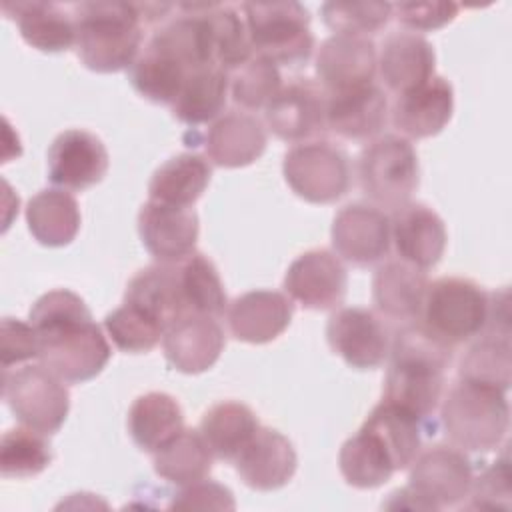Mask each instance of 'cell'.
Segmentation results:
<instances>
[{"label":"cell","instance_id":"obj_29","mask_svg":"<svg viewBox=\"0 0 512 512\" xmlns=\"http://www.w3.org/2000/svg\"><path fill=\"white\" fill-rule=\"evenodd\" d=\"M190 72L174 52L150 38L128 68V80L146 100L172 106Z\"/></svg>","mask_w":512,"mask_h":512},{"label":"cell","instance_id":"obj_5","mask_svg":"<svg viewBox=\"0 0 512 512\" xmlns=\"http://www.w3.org/2000/svg\"><path fill=\"white\" fill-rule=\"evenodd\" d=\"M488 292L470 278L442 276L428 282L420 322L450 348L476 338L488 320Z\"/></svg>","mask_w":512,"mask_h":512},{"label":"cell","instance_id":"obj_30","mask_svg":"<svg viewBox=\"0 0 512 512\" xmlns=\"http://www.w3.org/2000/svg\"><path fill=\"white\" fill-rule=\"evenodd\" d=\"M80 220V206L64 188H44L26 206L28 230L42 246L70 244L80 230Z\"/></svg>","mask_w":512,"mask_h":512},{"label":"cell","instance_id":"obj_44","mask_svg":"<svg viewBox=\"0 0 512 512\" xmlns=\"http://www.w3.org/2000/svg\"><path fill=\"white\" fill-rule=\"evenodd\" d=\"M324 24L336 34L370 36L380 32L392 18L390 2H324Z\"/></svg>","mask_w":512,"mask_h":512},{"label":"cell","instance_id":"obj_22","mask_svg":"<svg viewBox=\"0 0 512 512\" xmlns=\"http://www.w3.org/2000/svg\"><path fill=\"white\" fill-rule=\"evenodd\" d=\"M294 316V304L286 292L250 290L236 296L226 308L230 334L248 344L276 340Z\"/></svg>","mask_w":512,"mask_h":512},{"label":"cell","instance_id":"obj_36","mask_svg":"<svg viewBox=\"0 0 512 512\" xmlns=\"http://www.w3.org/2000/svg\"><path fill=\"white\" fill-rule=\"evenodd\" d=\"M212 458L214 456L200 430L192 428H182L176 436L152 452L154 472L176 486H186L208 478Z\"/></svg>","mask_w":512,"mask_h":512},{"label":"cell","instance_id":"obj_17","mask_svg":"<svg viewBox=\"0 0 512 512\" xmlns=\"http://www.w3.org/2000/svg\"><path fill=\"white\" fill-rule=\"evenodd\" d=\"M378 52L368 36L332 34L316 54V76L328 94L374 82Z\"/></svg>","mask_w":512,"mask_h":512},{"label":"cell","instance_id":"obj_38","mask_svg":"<svg viewBox=\"0 0 512 512\" xmlns=\"http://www.w3.org/2000/svg\"><path fill=\"white\" fill-rule=\"evenodd\" d=\"M422 420L412 412L382 400L366 416L364 426L370 428L390 450L396 468L404 470L420 452L422 444Z\"/></svg>","mask_w":512,"mask_h":512},{"label":"cell","instance_id":"obj_25","mask_svg":"<svg viewBox=\"0 0 512 512\" xmlns=\"http://www.w3.org/2000/svg\"><path fill=\"white\" fill-rule=\"evenodd\" d=\"M266 142V128L260 118L246 110H230L212 122L204 148L212 164L242 168L264 154Z\"/></svg>","mask_w":512,"mask_h":512},{"label":"cell","instance_id":"obj_37","mask_svg":"<svg viewBox=\"0 0 512 512\" xmlns=\"http://www.w3.org/2000/svg\"><path fill=\"white\" fill-rule=\"evenodd\" d=\"M180 290L186 314L222 316L228 308L224 282L214 262L202 252H192L178 262Z\"/></svg>","mask_w":512,"mask_h":512},{"label":"cell","instance_id":"obj_20","mask_svg":"<svg viewBox=\"0 0 512 512\" xmlns=\"http://www.w3.org/2000/svg\"><path fill=\"white\" fill-rule=\"evenodd\" d=\"M232 462L246 486L270 492L292 480L298 456L294 444L282 432L260 426Z\"/></svg>","mask_w":512,"mask_h":512},{"label":"cell","instance_id":"obj_11","mask_svg":"<svg viewBox=\"0 0 512 512\" xmlns=\"http://www.w3.org/2000/svg\"><path fill=\"white\" fill-rule=\"evenodd\" d=\"M328 92L312 78H294L266 106L264 118L274 136L284 142L320 140L328 132Z\"/></svg>","mask_w":512,"mask_h":512},{"label":"cell","instance_id":"obj_31","mask_svg":"<svg viewBox=\"0 0 512 512\" xmlns=\"http://www.w3.org/2000/svg\"><path fill=\"white\" fill-rule=\"evenodd\" d=\"M210 178L212 166L202 154L182 152L156 168L148 184V196L156 202L192 208L208 188Z\"/></svg>","mask_w":512,"mask_h":512},{"label":"cell","instance_id":"obj_8","mask_svg":"<svg viewBox=\"0 0 512 512\" xmlns=\"http://www.w3.org/2000/svg\"><path fill=\"white\" fill-rule=\"evenodd\" d=\"M44 364L2 370V398L20 424L46 436L60 430L70 412V390Z\"/></svg>","mask_w":512,"mask_h":512},{"label":"cell","instance_id":"obj_19","mask_svg":"<svg viewBox=\"0 0 512 512\" xmlns=\"http://www.w3.org/2000/svg\"><path fill=\"white\" fill-rule=\"evenodd\" d=\"M390 234L400 260L422 270L434 268L446 250L444 220L422 202H406L390 214Z\"/></svg>","mask_w":512,"mask_h":512},{"label":"cell","instance_id":"obj_26","mask_svg":"<svg viewBox=\"0 0 512 512\" xmlns=\"http://www.w3.org/2000/svg\"><path fill=\"white\" fill-rule=\"evenodd\" d=\"M428 288L426 270L406 260H386L372 278V300L376 310L388 320L416 322Z\"/></svg>","mask_w":512,"mask_h":512},{"label":"cell","instance_id":"obj_40","mask_svg":"<svg viewBox=\"0 0 512 512\" xmlns=\"http://www.w3.org/2000/svg\"><path fill=\"white\" fill-rule=\"evenodd\" d=\"M52 462V448L46 434L16 426L0 440V474L4 478H32L44 472Z\"/></svg>","mask_w":512,"mask_h":512},{"label":"cell","instance_id":"obj_10","mask_svg":"<svg viewBox=\"0 0 512 512\" xmlns=\"http://www.w3.org/2000/svg\"><path fill=\"white\" fill-rule=\"evenodd\" d=\"M474 468L464 450L436 444L420 450L410 464L408 490L418 510H444L460 506L470 492Z\"/></svg>","mask_w":512,"mask_h":512},{"label":"cell","instance_id":"obj_12","mask_svg":"<svg viewBox=\"0 0 512 512\" xmlns=\"http://www.w3.org/2000/svg\"><path fill=\"white\" fill-rule=\"evenodd\" d=\"M326 340L348 366L374 370L388 360L392 334L382 316L374 310L344 306L328 318Z\"/></svg>","mask_w":512,"mask_h":512},{"label":"cell","instance_id":"obj_14","mask_svg":"<svg viewBox=\"0 0 512 512\" xmlns=\"http://www.w3.org/2000/svg\"><path fill=\"white\" fill-rule=\"evenodd\" d=\"M348 272L342 260L326 250L314 248L300 254L286 270L284 292L310 310H332L344 302Z\"/></svg>","mask_w":512,"mask_h":512},{"label":"cell","instance_id":"obj_35","mask_svg":"<svg viewBox=\"0 0 512 512\" xmlns=\"http://www.w3.org/2000/svg\"><path fill=\"white\" fill-rule=\"evenodd\" d=\"M184 428V412L178 400L166 392L138 396L128 410V432L134 444L146 452H156Z\"/></svg>","mask_w":512,"mask_h":512},{"label":"cell","instance_id":"obj_28","mask_svg":"<svg viewBox=\"0 0 512 512\" xmlns=\"http://www.w3.org/2000/svg\"><path fill=\"white\" fill-rule=\"evenodd\" d=\"M124 302L138 306L164 328L186 314L180 290L178 262H156L142 268L126 286Z\"/></svg>","mask_w":512,"mask_h":512},{"label":"cell","instance_id":"obj_9","mask_svg":"<svg viewBox=\"0 0 512 512\" xmlns=\"http://www.w3.org/2000/svg\"><path fill=\"white\" fill-rule=\"evenodd\" d=\"M282 172L292 192L312 204L336 202L350 188L348 154L322 138L294 144L284 154Z\"/></svg>","mask_w":512,"mask_h":512},{"label":"cell","instance_id":"obj_21","mask_svg":"<svg viewBox=\"0 0 512 512\" xmlns=\"http://www.w3.org/2000/svg\"><path fill=\"white\" fill-rule=\"evenodd\" d=\"M454 112L452 84L442 76H432L424 84L396 96L390 118L404 138H430L444 130Z\"/></svg>","mask_w":512,"mask_h":512},{"label":"cell","instance_id":"obj_42","mask_svg":"<svg viewBox=\"0 0 512 512\" xmlns=\"http://www.w3.org/2000/svg\"><path fill=\"white\" fill-rule=\"evenodd\" d=\"M104 330L118 350L130 354L150 352L166 332L156 318L124 300L116 310L106 314Z\"/></svg>","mask_w":512,"mask_h":512},{"label":"cell","instance_id":"obj_6","mask_svg":"<svg viewBox=\"0 0 512 512\" xmlns=\"http://www.w3.org/2000/svg\"><path fill=\"white\" fill-rule=\"evenodd\" d=\"M240 12L256 56L276 66H304L310 60L314 34L300 2H244Z\"/></svg>","mask_w":512,"mask_h":512},{"label":"cell","instance_id":"obj_46","mask_svg":"<svg viewBox=\"0 0 512 512\" xmlns=\"http://www.w3.org/2000/svg\"><path fill=\"white\" fill-rule=\"evenodd\" d=\"M460 6L454 2H400L392 4V16L410 32H430L450 24Z\"/></svg>","mask_w":512,"mask_h":512},{"label":"cell","instance_id":"obj_23","mask_svg":"<svg viewBox=\"0 0 512 512\" xmlns=\"http://www.w3.org/2000/svg\"><path fill=\"white\" fill-rule=\"evenodd\" d=\"M388 98L376 84L328 94V130L352 142L374 140L388 122Z\"/></svg>","mask_w":512,"mask_h":512},{"label":"cell","instance_id":"obj_1","mask_svg":"<svg viewBox=\"0 0 512 512\" xmlns=\"http://www.w3.org/2000/svg\"><path fill=\"white\" fill-rule=\"evenodd\" d=\"M30 324L38 334V360L68 384L98 376L112 348L94 322L86 302L68 288L42 294L30 308Z\"/></svg>","mask_w":512,"mask_h":512},{"label":"cell","instance_id":"obj_7","mask_svg":"<svg viewBox=\"0 0 512 512\" xmlns=\"http://www.w3.org/2000/svg\"><path fill=\"white\" fill-rule=\"evenodd\" d=\"M362 192L378 208L396 210L410 202L420 184V166L414 146L400 134L370 140L356 164Z\"/></svg>","mask_w":512,"mask_h":512},{"label":"cell","instance_id":"obj_24","mask_svg":"<svg viewBox=\"0 0 512 512\" xmlns=\"http://www.w3.org/2000/svg\"><path fill=\"white\" fill-rule=\"evenodd\" d=\"M434 66V48L422 34L398 30L388 34L380 46V78L396 96L430 80L434 76Z\"/></svg>","mask_w":512,"mask_h":512},{"label":"cell","instance_id":"obj_39","mask_svg":"<svg viewBox=\"0 0 512 512\" xmlns=\"http://www.w3.org/2000/svg\"><path fill=\"white\" fill-rule=\"evenodd\" d=\"M512 346L510 334L480 332L458 364V378L490 384L502 390L510 386Z\"/></svg>","mask_w":512,"mask_h":512},{"label":"cell","instance_id":"obj_45","mask_svg":"<svg viewBox=\"0 0 512 512\" xmlns=\"http://www.w3.org/2000/svg\"><path fill=\"white\" fill-rule=\"evenodd\" d=\"M470 510H502L512 508V488H510V462L504 452L496 462L486 466L478 476L472 478L468 492Z\"/></svg>","mask_w":512,"mask_h":512},{"label":"cell","instance_id":"obj_43","mask_svg":"<svg viewBox=\"0 0 512 512\" xmlns=\"http://www.w3.org/2000/svg\"><path fill=\"white\" fill-rule=\"evenodd\" d=\"M282 76L274 62L252 56L244 66H240L230 82L232 100L248 110H260L274 100L282 88Z\"/></svg>","mask_w":512,"mask_h":512},{"label":"cell","instance_id":"obj_4","mask_svg":"<svg viewBox=\"0 0 512 512\" xmlns=\"http://www.w3.org/2000/svg\"><path fill=\"white\" fill-rule=\"evenodd\" d=\"M440 402L444 434L456 448L490 452L504 442L510 424L506 390L458 378Z\"/></svg>","mask_w":512,"mask_h":512},{"label":"cell","instance_id":"obj_41","mask_svg":"<svg viewBox=\"0 0 512 512\" xmlns=\"http://www.w3.org/2000/svg\"><path fill=\"white\" fill-rule=\"evenodd\" d=\"M206 16L212 32L214 64L226 72L244 66L254 50L240 10L230 4H208Z\"/></svg>","mask_w":512,"mask_h":512},{"label":"cell","instance_id":"obj_34","mask_svg":"<svg viewBox=\"0 0 512 512\" xmlns=\"http://www.w3.org/2000/svg\"><path fill=\"white\" fill-rule=\"evenodd\" d=\"M260 428L254 410L236 400H224L208 408L200 420V434L218 460H234Z\"/></svg>","mask_w":512,"mask_h":512},{"label":"cell","instance_id":"obj_3","mask_svg":"<svg viewBox=\"0 0 512 512\" xmlns=\"http://www.w3.org/2000/svg\"><path fill=\"white\" fill-rule=\"evenodd\" d=\"M70 10L76 22V54L86 68L110 74L132 66L144 38L136 4L80 2Z\"/></svg>","mask_w":512,"mask_h":512},{"label":"cell","instance_id":"obj_48","mask_svg":"<svg viewBox=\"0 0 512 512\" xmlns=\"http://www.w3.org/2000/svg\"><path fill=\"white\" fill-rule=\"evenodd\" d=\"M168 508L176 510H234L236 502L232 492L214 482V480H198L186 486H180V490L172 496Z\"/></svg>","mask_w":512,"mask_h":512},{"label":"cell","instance_id":"obj_15","mask_svg":"<svg viewBox=\"0 0 512 512\" xmlns=\"http://www.w3.org/2000/svg\"><path fill=\"white\" fill-rule=\"evenodd\" d=\"M138 234L156 262H180L196 252L198 214L194 208L148 200L138 212Z\"/></svg>","mask_w":512,"mask_h":512},{"label":"cell","instance_id":"obj_18","mask_svg":"<svg viewBox=\"0 0 512 512\" xmlns=\"http://www.w3.org/2000/svg\"><path fill=\"white\" fill-rule=\"evenodd\" d=\"M224 346L222 326L214 316L206 314H184L162 336L166 360L184 374H200L212 368Z\"/></svg>","mask_w":512,"mask_h":512},{"label":"cell","instance_id":"obj_13","mask_svg":"<svg viewBox=\"0 0 512 512\" xmlns=\"http://www.w3.org/2000/svg\"><path fill=\"white\" fill-rule=\"evenodd\" d=\"M330 234L342 260L368 268L382 262L390 252V214L368 202H352L338 210Z\"/></svg>","mask_w":512,"mask_h":512},{"label":"cell","instance_id":"obj_32","mask_svg":"<svg viewBox=\"0 0 512 512\" xmlns=\"http://www.w3.org/2000/svg\"><path fill=\"white\" fill-rule=\"evenodd\" d=\"M230 90L228 72L218 66H202L192 70L170 110L172 116L188 126H200L222 116Z\"/></svg>","mask_w":512,"mask_h":512},{"label":"cell","instance_id":"obj_2","mask_svg":"<svg viewBox=\"0 0 512 512\" xmlns=\"http://www.w3.org/2000/svg\"><path fill=\"white\" fill-rule=\"evenodd\" d=\"M452 350L420 322L402 324L392 334L382 400L428 422L440 406Z\"/></svg>","mask_w":512,"mask_h":512},{"label":"cell","instance_id":"obj_27","mask_svg":"<svg viewBox=\"0 0 512 512\" xmlns=\"http://www.w3.org/2000/svg\"><path fill=\"white\" fill-rule=\"evenodd\" d=\"M2 10L16 20L24 42L40 52H64L76 46V22L70 6L54 2H6Z\"/></svg>","mask_w":512,"mask_h":512},{"label":"cell","instance_id":"obj_33","mask_svg":"<svg viewBox=\"0 0 512 512\" xmlns=\"http://www.w3.org/2000/svg\"><path fill=\"white\" fill-rule=\"evenodd\" d=\"M338 468L350 486L362 490L378 488L398 472L386 444L364 424L342 444Z\"/></svg>","mask_w":512,"mask_h":512},{"label":"cell","instance_id":"obj_47","mask_svg":"<svg viewBox=\"0 0 512 512\" xmlns=\"http://www.w3.org/2000/svg\"><path fill=\"white\" fill-rule=\"evenodd\" d=\"M38 334L30 322L4 318L0 324V358L2 370L38 358Z\"/></svg>","mask_w":512,"mask_h":512},{"label":"cell","instance_id":"obj_16","mask_svg":"<svg viewBox=\"0 0 512 512\" xmlns=\"http://www.w3.org/2000/svg\"><path fill=\"white\" fill-rule=\"evenodd\" d=\"M108 150L104 142L80 128L60 132L48 148V178L64 190H86L108 172Z\"/></svg>","mask_w":512,"mask_h":512}]
</instances>
